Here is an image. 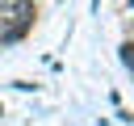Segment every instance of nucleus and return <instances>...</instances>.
I'll return each instance as SVG.
<instances>
[{"instance_id":"f257e3e1","label":"nucleus","mask_w":134,"mask_h":126,"mask_svg":"<svg viewBox=\"0 0 134 126\" xmlns=\"http://www.w3.org/2000/svg\"><path fill=\"white\" fill-rule=\"evenodd\" d=\"M121 63L134 71V42H126V46H121Z\"/></svg>"},{"instance_id":"f03ea898","label":"nucleus","mask_w":134,"mask_h":126,"mask_svg":"<svg viewBox=\"0 0 134 126\" xmlns=\"http://www.w3.org/2000/svg\"><path fill=\"white\" fill-rule=\"evenodd\" d=\"M130 8H134V0H130Z\"/></svg>"},{"instance_id":"7ed1b4c3","label":"nucleus","mask_w":134,"mask_h":126,"mask_svg":"<svg viewBox=\"0 0 134 126\" xmlns=\"http://www.w3.org/2000/svg\"><path fill=\"white\" fill-rule=\"evenodd\" d=\"M0 113H4V109H0Z\"/></svg>"}]
</instances>
